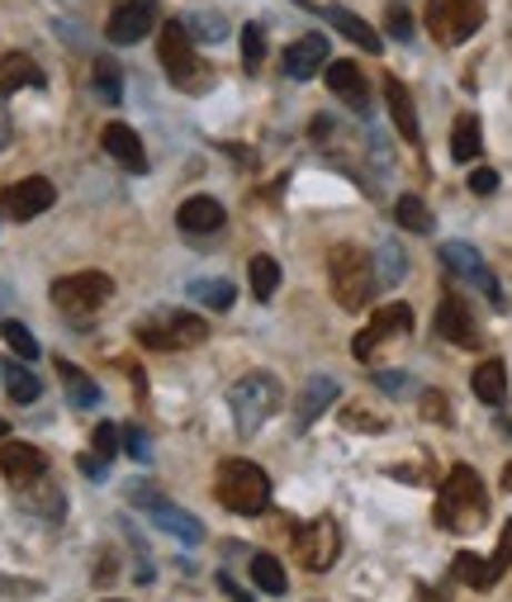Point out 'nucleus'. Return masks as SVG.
<instances>
[{
  "label": "nucleus",
  "mask_w": 512,
  "mask_h": 602,
  "mask_svg": "<svg viewBox=\"0 0 512 602\" xmlns=\"http://www.w3.org/2000/svg\"><path fill=\"white\" fill-rule=\"evenodd\" d=\"M247 280H252L257 299H271L280 290V261L275 257H252V261H247Z\"/></svg>",
  "instance_id": "33"
},
{
  "label": "nucleus",
  "mask_w": 512,
  "mask_h": 602,
  "mask_svg": "<svg viewBox=\"0 0 512 602\" xmlns=\"http://www.w3.org/2000/svg\"><path fill=\"white\" fill-rule=\"evenodd\" d=\"M328 133H332V119H328V114H318V119H313V138H318V143H323Z\"/></svg>",
  "instance_id": "50"
},
{
  "label": "nucleus",
  "mask_w": 512,
  "mask_h": 602,
  "mask_svg": "<svg viewBox=\"0 0 512 602\" xmlns=\"http://www.w3.org/2000/svg\"><path fill=\"white\" fill-rule=\"evenodd\" d=\"M190 294L200 299V304H209V309H233V299H238V290H233V280H195L190 285Z\"/></svg>",
  "instance_id": "35"
},
{
  "label": "nucleus",
  "mask_w": 512,
  "mask_h": 602,
  "mask_svg": "<svg viewBox=\"0 0 512 602\" xmlns=\"http://www.w3.org/2000/svg\"><path fill=\"white\" fill-rule=\"evenodd\" d=\"M384 104H390V119H394L403 143H418V110H413L409 86H403L399 77H384Z\"/></svg>",
  "instance_id": "23"
},
{
  "label": "nucleus",
  "mask_w": 512,
  "mask_h": 602,
  "mask_svg": "<svg viewBox=\"0 0 512 602\" xmlns=\"http://www.w3.org/2000/svg\"><path fill=\"white\" fill-rule=\"evenodd\" d=\"M175 223L185 228V233H219L223 228V204L214 194H190V200L175 209Z\"/></svg>",
  "instance_id": "22"
},
{
  "label": "nucleus",
  "mask_w": 512,
  "mask_h": 602,
  "mask_svg": "<svg viewBox=\"0 0 512 602\" xmlns=\"http://www.w3.org/2000/svg\"><path fill=\"white\" fill-rule=\"evenodd\" d=\"M342 394V384L332 380V375H313L304 389H299V399H294V418H299V428H309L313 418H323L332 403H338Z\"/></svg>",
  "instance_id": "18"
},
{
  "label": "nucleus",
  "mask_w": 512,
  "mask_h": 602,
  "mask_svg": "<svg viewBox=\"0 0 512 602\" xmlns=\"http://www.w3.org/2000/svg\"><path fill=\"white\" fill-rule=\"evenodd\" d=\"M52 200H58V190H52V181H43V175H29V181H14L0 190V214L14 219V223H29L52 209Z\"/></svg>",
  "instance_id": "11"
},
{
  "label": "nucleus",
  "mask_w": 512,
  "mask_h": 602,
  "mask_svg": "<svg viewBox=\"0 0 512 602\" xmlns=\"http://www.w3.org/2000/svg\"><path fill=\"white\" fill-rule=\"evenodd\" d=\"M6 437H10V422H6V418H0V441H6Z\"/></svg>",
  "instance_id": "51"
},
{
  "label": "nucleus",
  "mask_w": 512,
  "mask_h": 602,
  "mask_svg": "<svg viewBox=\"0 0 512 602\" xmlns=\"http://www.w3.org/2000/svg\"><path fill=\"white\" fill-rule=\"evenodd\" d=\"M110 602H119V598H110Z\"/></svg>",
  "instance_id": "52"
},
{
  "label": "nucleus",
  "mask_w": 512,
  "mask_h": 602,
  "mask_svg": "<svg viewBox=\"0 0 512 602\" xmlns=\"http://www.w3.org/2000/svg\"><path fill=\"white\" fill-rule=\"evenodd\" d=\"M470 384H474V399L489 403V409H503V403H508V370H503V361H484L470 375Z\"/></svg>",
  "instance_id": "26"
},
{
  "label": "nucleus",
  "mask_w": 512,
  "mask_h": 602,
  "mask_svg": "<svg viewBox=\"0 0 512 602\" xmlns=\"http://www.w3.org/2000/svg\"><path fill=\"white\" fill-rule=\"evenodd\" d=\"M58 375L67 380V394H72L77 409H96V403H100V389H96V380L86 375L81 365H72V361L62 357V361H58Z\"/></svg>",
  "instance_id": "28"
},
{
  "label": "nucleus",
  "mask_w": 512,
  "mask_h": 602,
  "mask_svg": "<svg viewBox=\"0 0 512 602\" xmlns=\"http://www.w3.org/2000/svg\"><path fill=\"white\" fill-rule=\"evenodd\" d=\"M493 564H499V570H508V564H512V522H503V536H499V551H493Z\"/></svg>",
  "instance_id": "45"
},
{
  "label": "nucleus",
  "mask_w": 512,
  "mask_h": 602,
  "mask_svg": "<svg viewBox=\"0 0 512 602\" xmlns=\"http://www.w3.org/2000/svg\"><path fill=\"white\" fill-rule=\"evenodd\" d=\"M252 579H257V589L271 593V598H285V589H290V579H285V570H280L275 555H252Z\"/></svg>",
  "instance_id": "32"
},
{
  "label": "nucleus",
  "mask_w": 512,
  "mask_h": 602,
  "mask_svg": "<svg viewBox=\"0 0 512 602\" xmlns=\"http://www.w3.org/2000/svg\"><path fill=\"white\" fill-rule=\"evenodd\" d=\"M157 52H162V67H167V77H171L175 91H185V96H204L209 91L214 72L200 62L195 39H190V29L181 20L162 24V33H157Z\"/></svg>",
  "instance_id": "4"
},
{
  "label": "nucleus",
  "mask_w": 512,
  "mask_h": 602,
  "mask_svg": "<svg viewBox=\"0 0 512 602\" xmlns=\"http://www.w3.org/2000/svg\"><path fill=\"white\" fill-rule=\"evenodd\" d=\"M81 474H91V480H100V474H104V460H100V455H81Z\"/></svg>",
  "instance_id": "48"
},
{
  "label": "nucleus",
  "mask_w": 512,
  "mask_h": 602,
  "mask_svg": "<svg viewBox=\"0 0 512 602\" xmlns=\"http://www.w3.org/2000/svg\"><path fill=\"white\" fill-rule=\"evenodd\" d=\"M157 29V0H119L110 10V24H104V39L110 43H143Z\"/></svg>",
  "instance_id": "13"
},
{
  "label": "nucleus",
  "mask_w": 512,
  "mask_h": 602,
  "mask_svg": "<svg viewBox=\"0 0 512 602\" xmlns=\"http://www.w3.org/2000/svg\"><path fill=\"white\" fill-rule=\"evenodd\" d=\"M294 551H299V564H309V570H332L342 555V531L332 518H313L309 526L294 531Z\"/></svg>",
  "instance_id": "9"
},
{
  "label": "nucleus",
  "mask_w": 512,
  "mask_h": 602,
  "mask_svg": "<svg viewBox=\"0 0 512 602\" xmlns=\"http://www.w3.org/2000/svg\"><path fill=\"white\" fill-rule=\"evenodd\" d=\"M280 403H285V389H280L271 370H252V375H242L228 389V409H233V422L242 437H257L275 418Z\"/></svg>",
  "instance_id": "3"
},
{
  "label": "nucleus",
  "mask_w": 512,
  "mask_h": 602,
  "mask_svg": "<svg viewBox=\"0 0 512 602\" xmlns=\"http://www.w3.org/2000/svg\"><path fill=\"white\" fill-rule=\"evenodd\" d=\"M347 418H351V428H357V432H384V422H380L375 413H370V418H365V413H357V409H351Z\"/></svg>",
  "instance_id": "46"
},
{
  "label": "nucleus",
  "mask_w": 512,
  "mask_h": 602,
  "mask_svg": "<svg viewBox=\"0 0 512 602\" xmlns=\"http://www.w3.org/2000/svg\"><path fill=\"white\" fill-rule=\"evenodd\" d=\"M422 20H428V33L441 48H455L484 24V6L480 0H428Z\"/></svg>",
  "instance_id": "7"
},
{
  "label": "nucleus",
  "mask_w": 512,
  "mask_h": 602,
  "mask_svg": "<svg viewBox=\"0 0 512 602\" xmlns=\"http://www.w3.org/2000/svg\"><path fill=\"white\" fill-rule=\"evenodd\" d=\"M403 332H413V309H409V304H384V309L370 313V323L357 332V342H351V357H357V361H370L380 342L403 338Z\"/></svg>",
  "instance_id": "10"
},
{
  "label": "nucleus",
  "mask_w": 512,
  "mask_h": 602,
  "mask_svg": "<svg viewBox=\"0 0 512 602\" xmlns=\"http://www.w3.org/2000/svg\"><path fill=\"white\" fill-rule=\"evenodd\" d=\"M152 522L162 526V531H171L175 541H185V545H200V541H204V522L195 518V512L175 508V503H162V499H157V503H152Z\"/></svg>",
  "instance_id": "24"
},
{
  "label": "nucleus",
  "mask_w": 512,
  "mask_h": 602,
  "mask_svg": "<svg viewBox=\"0 0 512 602\" xmlns=\"http://www.w3.org/2000/svg\"><path fill=\"white\" fill-rule=\"evenodd\" d=\"M133 338H138V347H152V351H185V347L209 342V323L185 309H157L148 318H138Z\"/></svg>",
  "instance_id": "5"
},
{
  "label": "nucleus",
  "mask_w": 512,
  "mask_h": 602,
  "mask_svg": "<svg viewBox=\"0 0 512 602\" xmlns=\"http://www.w3.org/2000/svg\"><path fill=\"white\" fill-rule=\"evenodd\" d=\"M422 418H428V422H441V428H451V403H446V394L428 389V394H422Z\"/></svg>",
  "instance_id": "40"
},
{
  "label": "nucleus",
  "mask_w": 512,
  "mask_h": 602,
  "mask_svg": "<svg viewBox=\"0 0 512 602\" xmlns=\"http://www.w3.org/2000/svg\"><path fill=\"white\" fill-rule=\"evenodd\" d=\"M323 67H328V39L323 33H309V39L290 43V52H285V77L290 81H309L313 72H323Z\"/></svg>",
  "instance_id": "19"
},
{
  "label": "nucleus",
  "mask_w": 512,
  "mask_h": 602,
  "mask_svg": "<svg viewBox=\"0 0 512 602\" xmlns=\"http://www.w3.org/2000/svg\"><path fill=\"white\" fill-rule=\"evenodd\" d=\"M91 455H100L104 465L119 455V428L114 422H96V432H91Z\"/></svg>",
  "instance_id": "39"
},
{
  "label": "nucleus",
  "mask_w": 512,
  "mask_h": 602,
  "mask_svg": "<svg viewBox=\"0 0 512 602\" xmlns=\"http://www.w3.org/2000/svg\"><path fill=\"white\" fill-rule=\"evenodd\" d=\"M328 91L338 96L347 110H357V114L370 110V81L357 62H328Z\"/></svg>",
  "instance_id": "16"
},
{
  "label": "nucleus",
  "mask_w": 512,
  "mask_h": 602,
  "mask_svg": "<svg viewBox=\"0 0 512 602\" xmlns=\"http://www.w3.org/2000/svg\"><path fill=\"white\" fill-rule=\"evenodd\" d=\"M394 219H399V228H409V233H432L436 228L432 209L422 204V194H403V200L394 204Z\"/></svg>",
  "instance_id": "31"
},
{
  "label": "nucleus",
  "mask_w": 512,
  "mask_h": 602,
  "mask_svg": "<svg viewBox=\"0 0 512 602\" xmlns=\"http://www.w3.org/2000/svg\"><path fill=\"white\" fill-rule=\"evenodd\" d=\"M123 451H129L133 460H148V455H152V447H148V437H143V432H138V428H129V432H123Z\"/></svg>",
  "instance_id": "44"
},
{
  "label": "nucleus",
  "mask_w": 512,
  "mask_h": 602,
  "mask_svg": "<svg viewBox=\"0 0 512 602\" xmlns=\"http://www.w3.org/2000/svg\"><path fill=\"white\" fill-rule=\"evenodd\" d=\"M0 375H6V389H10V399H14V403H39L43 384H39V375H33V370L6 361V365H0Z\"/></svg>",
  "instance_id": "30"
},
{
  "label": "nucleus",
  "mask_w": 512,
  "mask_h": 602,
  "mask_svg": "<svg viewBox=\"0 0 512 602\" xmlns=\"http://www.w3.org/2000/svg\"><path fill=\"white\" fill-rule=\"evenodd\" d=\"M375 275H380V285H399L403 275H409V257H403V247L394 238H384L380 242V252H375Z\"/></svg>",
  "instance_id": "29"
},
{
  "label": "nucleus",
  "mask_w": 512,
  "mask_h": 602,
  "mask_svg": "<svg viewBox=\"0 0 512 602\" xmlns=\"http://www.w3.org/2000/svg\"><path fill=\"white\" fill-rule=\"evenodd\" d=\"M390 33H394L399 43H409V39H413V14L403 10V6H390Z\"/></svg>",
  "instance_id": "41"
},
{
  "label": "nucleus",
  "mask_w": 512,
  "mask_h": 602,
  "mask_svg": "<svg viewBox=\"0 0 512 602\" xmlns=\"http://www.w3.org/2000/svg\"><path fill=\"white\" fill-rule=\"evenodd\" d=\"M261 58H267V29L252 20V24H242V72H257Z\"/></svg>",
  "instance_id": "37"
},
{
  "label": "nucleus",
  "mask_w": 512,
  "mask_h": 602,
  "mask_svg": "<svg viewBox=\"0 0 512 602\" xmlns=\"http://www.w3.org/2000/svg\"><path fill=\"white\" fill-rule=\"evenodd\" d=\"M484 518H489L484 480L470 465H455L446 480H441V493H436V526H446V531H455V536H465V531L484 526Z\"/></svg>",
  "instance_id": "1"
},
{
  "label": "nucleus",
  "mask_w": 512,
  "mask_h": 602,
  "mask_svg": "<svg viewBox=\"0 0 512 602\" xmlns=\"http://www.w3.org/2000/svg\"><path fill=\"white\" fill-rule=\"evenodd\" d=\"M96 96L104 104H119L123 100V86H119V67L110 58H96Z\"/></svg>",
  "instance_id": "38"
},
{
  "label": "nucleus",
  "mask_w": 512,
  "mask_h": 602,
  "mask_svg": "<svg viewBox=\"0 0 512 602\" xmlns=\"http://www.w3.org/2000/svg\"><path fill=\"white\" fill-rule=\"evenodd\" d=\"M43 86V67L29 58V52H0V91H39Z\"/></svg>",
  "instance_id": "21"
},
{
  "label": "nucleus",
  "mask_w": 512,
  "mask_h": 602,
  "mask_svg": "<svg viewBox=\"0 0 512 602\" xmlns=\"http://www.w3.org/2000/svg\"><path fill=\"white\" fill-rule=\"evenodd\" d=\"M328 280H332V299L342 309H365L380 290V275H375V261H370L361 247H332L328 257Z\"/></svg>",
  "instance_id": "6"
},
{
  "label": "nucleus",
  "mask_w": 512,
  "mask_h": 602,
  "mask_svg": "<svg viewBox=\"0 0 512 602\" xmlns=\"http://www.w3.org/2000/svg\"><path fill=\"white\" fill-rule=\"evenodd\" d=\"M451 574L455 579H461L465 583V589H493V583H499V564H493V560H484V555H474V551H461V555H455L451 560Z\"/></svg>",
  "instance_id": "25"
},
{
  "label": "nucleus",
  "mask_w": 512,
  "mask_h": 602,
  "mask_svg": "<svg viewBox=\"0 0 512 602\" xmlns=\"http://www.w3.org/2000/svg\"><path fill=\"white\" fill-rule=\"evenodd\" d=\"M436 332H441V338H446L451 347H461V351L480 347V328H474V313L465 309V299H455V294H441V304H436Z\"/></svg>",
  "instance_id": "15"
},
{
  "label": "nucleus",
  "mask_w": 512,
  "mask_h": 602,
  "mask_svg": "<svg viewBox=\"0 0 512 602\" xmlns=\"http://www.w3.org/2000/svg\"><path fill=\"white\" fill-rule=\"evenodd\" d=\"M299 6H304V10H318V14H328V24L338 29V33H347V39L357 43V48H365V52H380V48H384V43H380V33L370 29L361 14H351V10H342V6H309V0H299Z\"/></svg>",
  "instance_id": "20"
},
{
  "label": "nucleus",
  "mask_w": 512,
  "mask_h": 602,
  "mask_svg": "<svg viewBox=\"0 0 512 602\" xmlns=\"http://www.w3.org/2000/svg\"><path fill=\"white\" fill-rule=\"evenodd\" d=\"M100 143H104V152L114 157V162L123 167V171H133V175H143L148 171V152H143V138H138L129 123H104V133H100Z\"/></svg>",
  "instance_id": "17"
},
{
  "label": "nucleus",
  "mask_w": 512,
  "mask_h": 602,
  "mask_svg": "<svg viewBox=\"0 0 512 602\" xmlns=\"http://www.w3.org/2000/svg\"><path fill=\"white\" fill-rule=\"evenodd\" d=\"M0 338H6V347H10L20 361H39L43 347H39V338H33L24 323H0Z\"/></svg>",
  "instance_id": "36"
},
{
  "label": "nucleus",
  "mask_w": 512,
  "mask_h": 602,
  "mask_svg": "<svg viewBox=\"0 0 512 602\" xmlns=\"http://www.w3.org/2000/svg\"><path fill=\"white\" fill-rule=\"evenodd\" d=\"M214 499L238 512V518H257V512L271 508V474L257 465V460H223L219 474H214Z\"/></svg>",
  "instance_id": "2"
},
{
  "label": "nucleus",
  "mask_w": 512,
  "mask_h": 602,
  "mask_svg": "<svg viewBox=\"0 0 512 602\" xmlns=\"http://www.w3.org/2000/svg\"><path fill=\"white\" fill-rule=\"evenodd\" d=\"M219 593H228L233 602H252V593H247V589H238V583H233V574H219Z\"/></svg>",
  "instance_id": "47"
},
{
  "label": "nucleus",
  "mask_w": 512,
  "mask_h": 602,
  "mask_svg": "<svg viewBox=\"0 0 512 602\" xmlns=\"http://www.w3.org/2000/svg\"><path fill=\"white\" fill-rule=\"evenodd\" d=\"M0 474L24 493V489L48 480V455L39 447H29V441H6V447H0Z\"/></svg>",
  "instance_id": "14"
},
{
  "label": "nucleus",
  "mask_w": 512,
  "mask_h": 602,
  "mask_svg": "<svg viewBox=\"0 0 512 602\" xmlns=\"http://www.w3.org/2000/svg\"><path fill=\"white\" fill-rule=\"evenodd\" d=\"M375 384L384 389V394H394V399H403V394H409V375H403V370H384V375H375Z\"/></svg>",
  "instance_id": "42"
},
{
  "label": "nucleus",
  "mask_w": 512,
  "mask_h": 602,
  "mask_svg": "<svg viewBox=\"0 0 512 602\" xmlns=\"http://www.w3.org/2000/svg\"><path fill=\"white\" fill-rule=\"evenodd\" d=\"M441 265H446L451 275H461V280H470L474 290H480L489 304H503V290H499V280H493V271L484 265V257L474 252L470 242H446L441 247Z\"/></svg>",
  "instance_id": "12"
},
{
  "label": "nucleus",
  "mask_w": 512,
  "mask_h": 602,
  "mask_svg": "<svg viewBox=\"0 0 512 602\" xmlns=\"http://www.w3.org/2000/svg\"><path fill=\"white\" fill-rule=\"evenodd\" d=\"M181 24L190 29V39H195V43H223V33H228L223 14H209V10H190Z\"/></svg>",
  "instance_id": "34"
},
{
  "label": "nucleus",
  "mask_w": 512,
  "mask_h": 602,
  "mask_svg": "<svg viewBox=\"0 0 512 602\" xmlns=\"http://www.w3.org/2000/svg\"><path fill=\"white\" fill-rule=\"evenodd\" d=\"M10 138H14V123L6 114V104H0V148H10Z\"/></svg>",
  "instance_id": "49"
},
{
  "label": "nucleus",
  "mask_w": 512,
  "mask_h": 602,
  "mask_svg": "<svg viewBox=\"0 0 512 602\" xmlns=\"http://www.w3.org/2000/svg\"><path fill=\"white\" fill-rule=\"evenodd\" d=\"M451 157H455L461 167H470V162H480V157H484L480 119H474V114H461V119H455V129H451Z\"/></svg>",
  "instance_id": "27"
},
{
  "label": "nucleus",
  "mask_w": 512,
  "mask_h": 602,
  "mask_svg": "<svg viewBox=\"0 0 512 602\" xmlns=\"http://www.w3.org/2000/svg\"><path fill=\"white\" fill-rule=\"evenodd\" d=\"M110 294H114V280L104 271H72V275L52 280V304L67 313H96Z\"/></svg>",
  "instance_id": "8"
},
{
  "label": "nucleus",
  "mask_w": 512,
  "mask_h": 602,
  "mask_svg": "<svg viewBox=\"0 0 512 602\" xmlns=\"http://www.w3.org/2000/svg\"><path fill=\"white\" fill-rule=\"evenodd\" d=\"M470 190H474V194H493V190H499V171L474 167V171H470Z\"/></svg>",
  "instance_id": "43"
}]
</instances>
